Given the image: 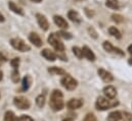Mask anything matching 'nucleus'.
Instances as JSON below:
<instances>
[{
	"label": "nucleus",
	"instance_id": "nucleus-1",
	"mask_svg": "<svg viewBox=\"0 0 132 121\" xmlns=\"http://www.w3.org/2000/svg\"><path fill=\"white\" fill-rule=\"evenodd\" d=\"M49 106L53 111H61L64 108V96L62 92L59 90H54L51 93Z\"/></svg>",
	"mask_w": 132,
	"mask_h": 121
},
{
	"label": "nucleus",
	"instance_id": "nucleus-2",
	"mask_svg": "<svg viewBox=\"0 0 132 121\" xmlns=\"http://www.w3.org/2000/svg\"><path fill=\"white\" fill-rule=\"evenodd\" d=\"M119 103L115 100H108L106 98H103V97H99L96 101V109L97 110H108V109H111V108H114L118 105Z\"/></svg>",
	"mask_w": 132,
	"mask_h": 121
},
{
	"label": "nucleus",
	"instance_id": "nucleus-3",
	"mask_svg": "<svg viewBox=\"0 0 132 121\" xmlns=\"http://www.w3.org/2000/svg\"><path fill=\"white\" fill-rule=\"evenodd\" d=\"M48 43L57 51V52H64L65 50V46L62 43V41L60 40V36L57 34H50L48 37Z\"/></svg>",
	"mask_w": 132,
	"mask_h": 121
},
{
	"label": "nucleus",
	"instance_id": "nucleus-4",
	"mask_svg": "<svg viewBox=\"0 0 132 121\" xmlns=\"http://www.w3.org/2000/svg\"><path fill=\"white\" fill-rule=\"evenodd\" d=\"M10 45L15 49V50H19L21 52H28L30 51V46L27 45L22 39L20 38H13L10 40Z\"/></svg>",
	"mask_w": 132,
	"mask_h": 121
},
{
	"label": "nucleus",
	"instance_id": "nucleus-5",
	"mask_svg": "<svg viewBox=\"0 0 132 121\" xmlns=\"http://www.w3.org/2000/svg\"><path fill=\"white\" fill-rule=\"evenodd\" d=\"M62 85H63V87L67 89L68 91H74L76 88H77V85H78V83H77V80L75 79V78H73L71 75H65L63 78H62Z\"/></svg>",
	"mask_w": 132,
	"mask_h": 121
},
{
	"label": "nucleus",
	"instance_id": "nucleus-6",
	"mask_svg": "<svg viewBox=\"0 0 132 121\" xmlns=\"http://www.w3.org/2000/svg\"><path fill=\"white\" fill-rule=\"evenodd\" d=\"M13 103H14L15 107H18L21 110H27L31 106L30 101L28 99L24 98V97H15L14 100H13Z\"/></svg>",
	"mask_w": 132,
	"mask_h": 121
},
{
	"label": "nucleus",
	"instance_id": "nucleus-7",
	"mask_svg": "<svg viewBox=\"0 0 132 121\" xmlns=\"http://www.w3.org/2000/svg\"><path fill=\"white\" fill-rule=\"evenodd\" d=\"M97 73H98V75L100 76V78H101L104 83H108V84H109V83H111V82L114 80V76H113V74H112L111 72H109V71L102 69V68H99L98 70H97Z\"/></svg>",
	"mask_w": 132,
	"mask_h": 121
},
{
	"label": "nucleus",
	"instance_id": "nucleus-8",
	"mask_svg": "<svg viewBox=\"0 0 132 121\" xmlns=\"http://www.w3.org/2000/svg\"><path fill=\"white\" fill-rule=\"evenodd\" d=\"M36 18H37V22H38V24H39V27H40L42 30L43 31L48 30V28H49V24H48L47 18H46L43 14H41V13H37V14H36Z\"/></svg>",
	"mask_w": 132,
	"mask_h": 121
},
{
	"label": "nucleus",
	"instance_id": "nucleus-9",
	"mask_svg": "<svg viewBox=\"0 0 132 121\" xmlns=\"http://www.w3.org/2000/svg\"><path fill=\"white\" fill-rule=\"evenodd\" d=\"M103 94H104L106 99L113 100L116 97V95H117V91H116V89L113 86H106L103 89Z\"/></svg>",
	"mask_w": 132,
	"mask_h": 121
},
{
	"label": "nucleus",
	"instance_id": "nucleus-10",
	"mask_svg": "<svg viewBox=\"0 0 132 121\" xmlns=\"http://www.w3.org/2000/svg\"><path fill=\"white\" fill-rule=\"evenodd\" d=\"M82 105H83V101L80 100V99H71V100L68 102V104H67L68 108L71 109V110L79 109Z\"/></svg>",
	"mask_w": 132,
	"mask_h": 121
},
{
	"label": "nucleus",
	"instance_id": "nucleus-11",
	"mask_svg": "<svg viewBox=\"0 0 132 121\" xmlns=\"http://www.w3.org/2000/svg\"><path fill=\"white\" fill-rule=\"evenodd\" d=\"M53 21H54V24H55L59 28H61V29H67V28L69 27L67 21L63 16H61V15H54Z\"/></svg>",
	"mask_w": 132,
	"mask_h": 121
},
{
	"label": "nucleus",
	"instance_id": "nucleus-12",
	"mask_svg": "<svg viewBox=\"0 0 132 121\" xmlns=\"http://www.w3.org/2000/svg\"><path fill=\"white\" fill-rule=\"evenodd\" d=\"M82 52H83V57H85L87 60H89V61L95 60V55H94V53H93V52L91 51V49L88 48L87 46H84V47H83Z\"/></svg>",
	"mask_w": 132,
	"mask_h": 121
},
{
	"label": "nucleus",
	"instance_id": "nucleus-13",
	"mask_svg": "<svg viewBox=\"0 0 132 121\" xmlns=\"http://www.w3.org/2000/svg\"><path fill=\"white\" fill-rule=\"evenodd\" d=\"M41 55L48 61H54L56 59V54L53 51H50L49 49H44L41 52Z\"/></svg>",
	"mask_w": 132,
	"mask_h": 121
},
{
	"label": "nucleus",
	"instance_id": "nucleus-14",
	"mask_svg": "<svg viewBox=\"0 0 132 121\" xmlns=\"http://www.w3.org/2000/svg\"><path fill=\"white\" fill-rule=\"evenodd\" d=\"M29 40L30 42L34 44L36 47H41L42 46V40L40 39L39 35H37L36 33H31L29 36Z\"/></svg>",
	"mask_w": 132,
	"mask_h": 121
},
{
	"label": "nucleus",
	"instance_id": "nucleus-15",
	"mask_svg": "<svg viewBox=\"0 0 132 121\" xmlns=\"http://www.w3.org/2000/svg\"><path fill=\"white\" fill-rule=\"evenodd\" d=\"M8 7H9V9L12 10L14 13L20 14V15H24V11H23V9H22L21 7H19L14 2L9 1V2H8Z\"/></svg>",
	"mask_w": 132,
	"mask_h": 121
},
{
	"label": "nucleus",
	"instance_id": "nucleus-16",
	"mask_svg": "<svg viewBox=\"0 0 132 121\" xmlns=\"http://www.w3.org/2000/svg\"><path fill=\"white\" fill-rule=\"evenodd\" d=\"M68 17L74 23H80L81 22V17L79 15V13L77 11H75V10H70L68 12Z\"/></svg>",
	"mask_w": 132,
	"mask_h": 121
},
{
	"label": "nucleus",
	"instance_id": "nucleus-17",
	"mask_svg": "<svg viewBox=\"0 0 132 121\" xmlns=\"http://www.w3.org/2000/svg\"><path fill=\"white\" fill-rule=\"evenodd\" d=\"M48 72L52 75H66V71L62 68H59V67H49L48 68Z\"/></svg>",
	"mask_w": 132,
	"mask_h": 121
},
{
	"label": "nucleus",
	"instance_id": "nucleus-18",
	"mask_svg": "<svg viewBox=\"0 0 132 121\" xmlns=\"http://www.w3.org/2000/svg\"><path fill=\"white\" fill-rule=\"evenodd\" d=\"M120 119H122V113L120 111H114L108 116V121H119Z\"/></svg>",
	"mask_w": 132,
	"mask_h": 121
},
{
	"label": "nucleus",
	"instance_id": "nucleus-19",
	"mask_svg": "<svg viewBox=\"0 0 132 121\" xmlns=\"http://www.w3.org/2000/svg\"><path fill=\"white\" fill-rule=\"evenodd\" d=\"M31 86V77L29 75H26L24 78H23V82H22V87H23V90L24 91H28L29 88Z\"/></svg>",
	"mask_w": 132,
	"mask_h": 121
},
{
	"label": "nucleus",
	"instance_id": "nucleus-20",
	"mask_svg": "<svg viewBox=\"0 0 132 121\" xmlns=\"http://www.w3.org/2000/svg\"><path fill=\"white\" fill-rule=\"evenodd\" d=\"M105 5L111 9H119V2L118 0H106Z\"/></svg>",
	"mask_w": 132,
	"mask_h": 121
},
{
	"label": "nucleus",
	"instance_id": "nucleus-21",
	"mask_svg": "<svg viewBox=\"0 0 132 121\" xmlns=\"http://www.w3.org/2000/svg\"><path fill=\"white\" fill-rule=\"evenodd\" d=\"M109 33H110V35L114 36V37L117 38V39H121V38H122V35H121L120 31L118 30L116 27H111V28L109 29Z\"/></svg>",
	"mask_w": 132,
	"mask_h": 121
},
{
	"label": "nucleus",
	"instance_id": "nucleus-22",
	"mask_svg": "<svg viewBox=\"0 0 132 121\" xmlns=\"http://www.w3.org/2000/svg\"><path fill=\"white\" fill-rule=\"evenodd\" d=\"M4 121H16L14 113L12 111H7L4 115Z\"/></svg>",
	"mask_w": 132,
	"mask_h": 121
},
{
	"label": "nucleus",
	"instance_id": "nucleus-23",
	"mask_svg": "<svg viewBox=\"0 0 132 121\" xmlns=\"http://www.w3.org/2000/svg\"><path fill=\"white\" fill-rule=\"evenodd\" d=\"M36 104H37L38 107L42 108V107L44 106V104H45V97H44L43 95L38 96V97L36 98Z\"/></svg>",
	"mask_w": 132,
	"mask_h": 121
},
{
	"label": "nucleus",
	"instance_id": "nucleus-24",
	"mask_svg": "<svg viewBox=\"0 0 132 121\" xmlns=\"http://www.w3.org/2000/svg\"><path fill=\"white\" fill-rule=\"evenodd\" d=\"M102 47H103V49H104L106 52H114V48H115V47H113V45H112L110 42H108V41L103 42Z\"/></svg>",
	"mask_w": 132,
	"mask_h": 121
},
{
	"label": "nucleus",
	"instance_id": "nucleus-25",
	"mask_svg": "<svg viewBox=\"0 0 132 121\" xmlns=\"http://www.w3.org/2000/svg\"><path fill=\"white\" fill-rule=\"evenodd\" d=\"M73 52H74V54H75L79 59H81V58L83 57L82 49H80L79 47H73Z\"/></svg>",
	"mask_w": 132,
	"mask_h": 121
},
{
	"label": "nucleus",
	"instance_id": "nucleus-26",
	"mask_svg": "<svg viewBox=\"0 0 132 121\" xmlns=\"http://www.w3.org/2000/svg\"><path fill=\"white\" fill-rule=\"evenodd\" d=\"M11 80L13 83H18L20 80V74H19V71L16 69H14L12 72H11Z\"/></svg>",
	"mask_w": 132,
	"mask_h": 121
},
{
	"label": "nucleus",
	"instance_id": "nucleus-27",
	"mask_svg": "<svg viewBox=\"0 0 132 121\" xmlns=\"http://www.w3.org/2000/svg\"><path fill=\"white\" fill-rule=\"evenodd\" d=\"M57 35H59L60 37H62V38L66 39V40H70V39H72V34L67 33V32H65V31H60V32L57 33Z\"/></svg>",
	"mask_w": 132,
	"mask_h": 121
},
{
	"label": "nucleus",
	"instance_id": "nucleus-28",
	"mask_svg": "<svg viewBox=\"0 0 132 121\" xmlns=\"http://www.w3.org/2000/svg\"><path fill=\"white\" fill-rule=\"evenodd\" d=\"M112 19L114 21V22H116V23H118V24H120V23H122L123 22V16L122 15H120V14H113L112 15Z\"/></svg>",
	"mask_w": 132,
	"mask_h": 121
},
{
	"label": "nucleus",
	"instance_id": "nucleus-29",
	"mask_svg": "<svg viewBox=\"0 0 132 121\" xmlns=\"http://www.w3.org/2000/svg\"><path fill=\"white\" fill-rule=\"evenodd\" d=\"M122 119L123 121H132V114L128 112H123L122 113Z\"/></svg>",
	"mask_w": 132,
	"mask_h": 121
},
{
	"label": "nucleus",
	"instance_id": "nucleus-30",
	"mask_svg": "<svg viewBox=\"0 0 132 121\" xmlns=\"http://www.w3.org/2000/svg\"><path fill=\"white\" fill-rule=\"evenodd\" d=\"M83 121H97V120H96V117L94 116V114H92V113H88V114L84 117Z\"/></svg>",
	"mask_w": 132,
	"mask_h": 121
},
{
	"label": "nucleus",
	"instance_id": "nucleus-31",
	"mask_svg": "<svg viewBox=\"0 0 132 121\" xmlns=\"http://www.w3.org/2000/svg\"><path fill=\"white\" fill-rule=\"evenodd\" d=\"M10 64L13 67V69H16L19 67V64H20V59L19 58H13L12 60L10 61Z\"/></svg>",
	"mask_w": 132,
	"mask_h": 121
},
{
	"label": "nucleus",
	"instance_id": "nucleus-32",
	"mask_svg": "<svg viewBox=\"0 0 132 121\" xmlns=\"http://www.w3.org/2000/svg\"><path fill=\"white\" fill-rule=\"evenodd\" d=\"M16 121H33V119L28 115H22L21 117L16 119Z\"/></svg>",
	"mask_w": 132,
	"mask_h": 121
},
{
	"label": "nucleus",
	"instance_id": "nucleus-33",
	"mask_svg": "<svg viewBox=\"0 0 132 121\" xmlns=\"http://www.w3.org/2000/svg\"><path fill=\"white\" fill-rule=\"evenodd\" d=\"M88 32L90 33V36H92L94 39H96V38H97V34H96V32L94 31L93 28H89V29H88Z\"/></svg>",
	"mask_w": 132,
	"mask_h": 121
},
{
	"label": "nucleus",
	"instance_id": "nucleus-34",
	"mask_svg": "<svg viewBox=\"0 0 132 121\" xmlns=\"http://www.w3.org/2000/svg\"><path fill=\"white\" fill-rule=\"evenodd\" d=\"M114 52L115 53H118L119 55H121V56H123L124 55V52L122 51V50H120L119 48H114Z\"/></svg>",
	"mask_w": 132,
	"mask_h": 121
},
{
	"label": "nucleus",
	"instance_id": "nucleus-35",
	"mask_svg": "<svg viewBox=\"0 0 132 121\" xmlns=\"http://www.w3.org/2000/svg\"><path fill=\"white\" fill-rule=\"evenodd\" d=\"M3 22H4V16L0 13V23H3Z\"/></svg>",
	"mask_w": 132,
	"mask_h": 121
},
{
	"label": "nucleus",
	"instance_id": "nucleus-36",
	"mask_svg": "<svg viewBox=\"0 0 132 121\" xmlns=\"http://www.w3.org/2000/svg\"><path fill=\"white\" fill-rule=\"evenodd\" d=\"M128 52L132 55V45H130V46L128 47Z\"/></svg>",
	"mask_w": 132,
	"mask_h": 121
},
{
	"label": "nucleus",
	"instance_id": "nucleus-37",
	"mask_svg": "<svg viewBox=\"0 0 132 121\" xmlns=\"http://www.w3.org/2000/svg\"><path fill=\"white\" fill-rule=\"evenodd\" d=\"M32 2H35V3H40L42 0H31Z\"/></svg>",
	"mask_w": 132,
	"mask_h": 121
},
{
	"label": "nucleus",
	"instance_id": "nucleus-38",
	"mask_svg": "<svg viewBox=\"0 0 132 121\" xmlns=\"http://www.w3.org/2000/svg\"><path fill=\"white\" fill-rule=\"evenodd\" d=\"M1 79H2V71L0 70V80H1Z\"/></svg>",
	"mask_w": 132,
	"mask_h": 121
},
{
	"label": "nucleus",
	"instance_id": "nucleus-39",
	"mask_svg": "<svg viewBox=\"0 0 132 121\" xmlns=\"http://www.w3.org/2000/svg\"><path fill=\"white\" fill-rule=\"evenodd\" d=\"M63 121H73V119H69V118H68V119H65V120H63Z\"/></svg>",
	"mask_w": 132,
	"mask_h": 121
},
{
	"label": "nucleus",
	"instance_id": "nucleus-40",
	"mask_svg": "<svg viewBox=\"0 0 132 121\" xmlns=\"http://www.w3.org/2000/svg\"><path fill=\"white\" fill-rule=\"evenodd\" d=\"M128 62H129V64H131V65H132V58H131V59H129V61H128Z\"/></svg>",
	"mask_w": 132,
	"mask_h": 121
}]
</instances>
